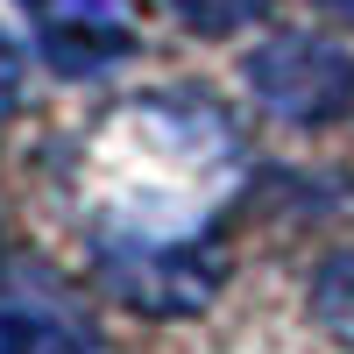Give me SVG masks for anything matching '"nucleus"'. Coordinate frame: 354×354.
Wrapping results in <instances>:
<instances>
[{"label": "nucleus", "mask_w": 354, "mask_h": 354, "mask_svg": "<svg viewBox=\"0 0 354 354\" xmlns=\"http://www.w3.org/2000/svg\"><path fill=\"white\" fill-rule=\"evenodd\" d=\"M28 8H36V0H28Z\"/></svg>", "instance_id": "nucleus-9"}, {"label": "nucleus", "mask_w": 354, "mask_h": 354, "mask_svg": "<svg viewBox=\"0 0 354 354\" xmlns=\"http://www.w3.org/2000/svg\"><path fill=\"white\" fill-rule=\"evenodd\" d=\"M15 100H21V57H15L8 36H0V121L15 113Z\"/></svg>", "instance_id": "nucleus-7"}, {"label": "nucleus", "mask_w": 354, "mask_h": 354, "mask_svg": "<svg viewBox=\"0 0 354 354\" xmlns=\"http://www.w3.org/2000/svg\"><path fill=\"white\" fill-rule=\"evenodd\" d=\"M36 43H43V64H57L64 78H100L135 50L113 0H36Z\"/></svg>", "instance_id": "nucleus-3"}, {"label": "nucleus", "mask_w": 354, "mask_h": 354, "mask_svg": "<svg viewBox=\"0 0 354 354\" xmlns=\"http://www.w3.org/2000/svg\"><path fill=\"white\" fill-rule=\"evenodd\" d=\"M93 270L121 305L149 319H192L220 290V248L198 234H163L149 220H113L93 234Z\"/></svg>", "instance_id": "nucleus-1"}, {"label": "nucleus", "mask_w": 354, "mask_h": 354, "mask_svg": "<svg viewBox=\"0 0 354 354\" xmlns=\"http://www.w3.org/2000/svg\"><path fill=\"white\" fill-rule=\"evenodd\" d=\"M0 354H100L93 326L57 290H0Z\"/></svg>", "instance_id": "nucleus-4"}, {"label": "nucleus", "mask_w": 354, "mask_h": 354, "mask_svg": "<svg viewBox=\"0 0 354 354\" xmlns=\"http://www.w3.org/2000/svg\"><path fill=\"white\" fill-rule=\"evenodd\" d=\"M326 21H354V0H326Z\"/></svg>", "instance_id": "nucleus-8"}, {"label": "nucleus", "mask_w": 354, "mask_h": 354, "mask_svg": "<svg viewBox=\"0 0 354 354\" xmlns=\"http://www.w3.org/2000/svg\"><path fill=\"white\" fill-rule=\"evenodd\" d=\"M248 100L290 128H333L354 113V50L326 28H277L241 57Z\"/></svg>", "instance_id": "nucleus-2"}, {"label": "nucleus", "mask_w": 354, "mask_h": 354, "mask_svg": "<svg viewBox=\"0 0 354 354\" xmlns=\"http://www.w3.org/2000/svg\"><path fill=\"white\" fill-rule=\"evenodd\" d=\"M163 8L192 28V36H234V28H248L277 8V0H163Z\"/></svg>", "instance_id": "nucleus-6"}, {"label": "nucleus", "mask_w": 354, "mask_h": 354, "mask_svg": "<svg viewBox=\"0 0 354 354\" xmlns=\"http://www.w3.org/2000/svg\"><path fill=\"white\" fill-rule=\"evenodd\" d=\"M305 305H312V326L326 333L340 354H354V248H333V255L312 270Z\"/></svg>", "instance_id": "nucleus-5"}]
</instances>
